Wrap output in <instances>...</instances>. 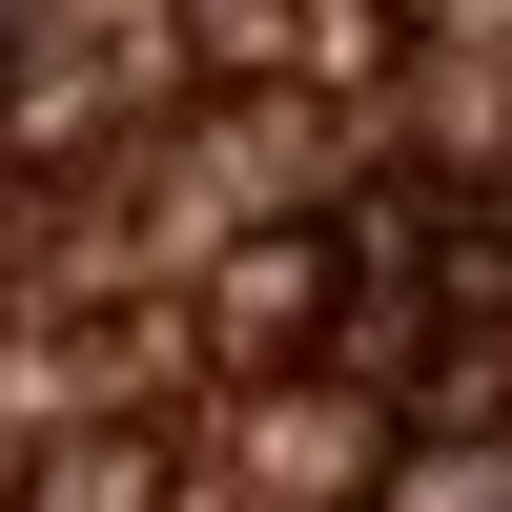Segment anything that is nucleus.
<instances>
[{"label":"nucleus","instance_id":"f03ea898","mask_svg":"<svg viewBox=\"0 0 512 512\" xmlns=\"http://www.w3.org/2000/svg\"><path fill=\"white\" fill-rule=\"evenodd\" d=\"M41 512H144V451H62V472H41Z\"/></svg>","mask_w":512,"mask_h":512},{"label":"nucleus","instance_id":"f257e3e1","mask_svg":"<svg viewBox=\"0 0 512 512\" xmlns=\"http://www.w3.org/2000/svg\"><path fill=\"white\" fill-rule=\"evenodd\" d=\"M308 328H328V246H246V267H226V349H308Z\"/></svg>","mask_w":512,"mask_h":512}]
</instances>
